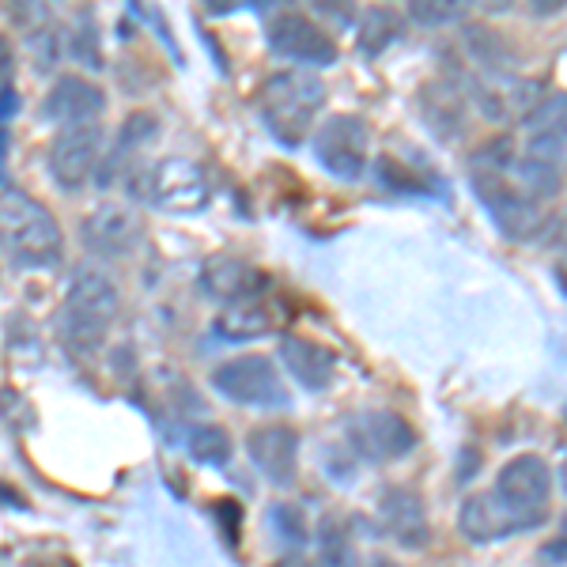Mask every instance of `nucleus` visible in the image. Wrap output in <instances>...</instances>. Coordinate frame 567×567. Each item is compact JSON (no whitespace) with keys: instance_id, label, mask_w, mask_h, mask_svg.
Here are the masks:
<instances>
[{"instance_id":"nucleus-3","label":"nucleus","mask_w":567,"mask_h":567,"mask_svg":"<svg viewBox=\"0 0 567 567\" xmlns=\"http://www.w3.org/2000/svg\"><path fill=\"white\" fill-rule=\"evenodd\" d=\"M117 310H122V296L114 280L95 269H80L61 303V337L72 352L95 355L117 322Z\"/></svg>"},{"instance_id":"nucleus-5","label":"nucleus","mask_w":567,"mask_h":567,"mask_svg":"<svg viewBox=\"0 0 567 567\" xmlns=\"http://www.w3.org/2000/svg\"><path fill=\"white\" fill-rule=\"evenodd\" d=\"M511 171L473 167V194L481 197V205L488 208L492 219H496V227L507 235V239H534V235L545 227L542 200L529 197Z\"/></svg>"},{"instance_id":"nucleus-21","label":"nucleus","mask_w":567,"mask_h":567,"mask_svg":"<svg viewBox=\"0 0 567 567\" xmlns=\"http://www.w3.org/2000/svg\"><path fill=\"white\" fill-rule=\"evenodd\" d=\"M401 31H405V20L393 8H368L360 27H355V45H360L363 58H379L401 39Z\"/></svg>"},{"instance_id":"nucleus-17","label":"nucleus","mask_w":567,"mask_h":567,"mask_svg":"<svg viewBox=\"0 0 567 567\" xmlns=\"http://www.w3.org/2000/svg\"><path fill=\"white\" fill-rule=\"evenodd\" d=\"M200 284H205L208 296H216L219 303H227V307L254 303V299H261L265 291L272 288V280L265 277L261 269H254V265H246V261H235V258L208 261L205 272H200Z\"/></svg>"},{"instance_id":"nucleus-12","label":"nucleus","mask_w":567,"mask_h":567,"mask_svg":"<svg viewBox=\"0 0 567 567\" xmlns=\"http://www.w3.org/2000/svg\"><path fill=\"white\" fill-rule=\"evenodd\" d=\"M141 235H144L141 216L125 205H114V200L91 208L84 224H80V239H84V246L95 258H130L136 246H141Z\"/></svg>"},{"instance_id":"nucleus-18","label":"nucleus","mask_w":567,"mask_h":567,"mask_svg":"<svg viewBox=\"0 0 567 567\" xmlns=\"http://www.w3.org/2000/svg\"><path fill=\"white\" fill-rule=\"evenodd\" d=\"M280 363L303 390H329L337 379V355L310 337H280Z\"/></svg>"},{"instance_id":"nucleus-23","label":"nucleus","mask_w":567,"mask_h":567,"mask_svg":"<svg viewBox=\"0 0 567 567\" xmlns=\"http://www.w3.org/2000/svg\"><path fill=\"white\" fill-rule=\"evenodd\" d=\"M186 451H189V458L200 462V465H227L231 462V454H235V443H231V435H227V427H219V424H197V427H189V435H186Z\"/></svg>"},{"instance_id":"nucleus-25","label":"nucleus","mask_w":567,"mask_h":567,"mask_svg":"<svg viewBox=\"0 0 567 567\" xmlns=\"http://www.w3.org/2000/svg\"><path fill=\"white\" fill-rule=\"evenodd\" d=\"M269 526L277 529V537L284 545L291 548H303L307 545V515L299 503H272L269 507Z\"/></svg>"},{"instance_id":"nucleus-24","label":"nucleus","mask_w":567,"mask_h":567,"mask_svg":"<svg viewBox=\"0 0 567 567\" xmlns=\"http://www.w3.org/2000/svg\"><path fill=\"white\" fill-rule=\"evenodd\" d=\"M318 564L322 567H355V548H352V534L349 526L337 515H326L318 523Z\"/></svg>"},{"instance_id":"nucleus-32","label":"nucleus","mask_w":567,"mask_h":567,"mask_svg":"<svg viewBox=\"0 0 567 567\" xmlns=\"http://www.w3.org/2000/svg\"><path fill=\"white\" fill-rule=\"evenodd\" d=\"M216 515H219V526H224V534H227V542H239V537H235V526H239V518H243V507L235 499H219L216 503Z\"/></svg>"},{"instance_id":"nucleus-22","label":"nucleus","mask_w":567,"mask_h":567,"mask_svg":"<svg viewBox=\"0 0 567 567\" xmlns=\"http://www.w3.org/2000/svg\"><path fill=\"white\" fill-rule=\"evenodd\" d=\"M272 326H277V310H269L261 299H254V303H235L216 318V329L227 341H250V337L269 333Z\"/></svg>"},{"instance_id":"nucleus-14","label":"nucleus","mask_w":567,"mask_h":567,"mask_svg":"<svg viewBox=\"0 0 567 567\" xmlns=\"http://www.w3.org/2000/svg\"><path fill=\"white\" fill-rule=\"evenodd\" d=\"M254 470L272 484H291L299 473V432L291 424H261L246 435Z\"/></svg>"},{"instance_id":"nucleus-31","label":"nucleus","mask_w":567,"mask_h":567,"mask_svg":"<svg viewBox=\"0 0 567 567\" xmlns=\"http://www.w3.org/2000/svg\"><path fill=\"white\" fill-rule=\"evenodd\" d=\"M542 560L545 564H567V518L560 523V529H556V534L542 545Z\"/></svg>"},{"instance_id":"nucleus-1","label":"nucleus","mask_w":567,"mask_h":567,"mask_svg":"<svg viewBox=\"0 0 567 567\" xmlns=\"http://www.w3.org/2000/svg\"><path fill=\"white\" fill-rule=\"evenodd\" d=\"M0 254L16 269H53L65 254V235L50 208L23 189H0Z\"/></svg>"},{"instance_id":"nucleus-36","label":"nucleus","mask_w":567,"mask_h":567,"mask_svg":"<svg viewBox=\"0 0 567 567\" xmlns=\"http://www.w3.org/2000/svg\"><path fill=\"white\" fill-rule=\"evenodd\" d=\"M371 567H398V564H393V560H374Z\"/></svg>"},{"instance_id":"nucleus-11","label":"nucleus","mask_w":567,"mask_h":567,"mask_svg":"<svg viewBox=\"0 0 567 567\" xmlns=\"http://www.w3.org/2000/svg\"><path fill=\"white\" fill-rule=\"evenodd\" d=\"M269 50L296 65H333L337 42L329 39L322 23H315L303 12H280L269 23Z\"/></svg>"},{"instance_id":"nucleus-26","label":"nucleus","mask_w":567,"mask_h":567,"mask_svg":"<svg viewBox=\"0 0 567 567\" xmlns=\"http://www.w3.org/2000/svg\"><path fill=\"white\" fill-rule=\"evenodd\" d=\"M69 53L84 69H103V42H99V27L91 16H80L69 34Z\"/></svg>"},{"instance_id":"nucleus-13","label":"nucleus","mask_w":567,"mask_h":567,"mask_svg":"<svg viewBox=\"0 0 567 567\" xmlns=\"http://www.w3.org/2000/svg\"><path fill=\"white\" fill-rule=\"evenodd\" d=\"M523 159L542 167H564L567 155V95H545L542 106L523 122Z\"/></svg>"},{"instance_id":"nucleus-19","label":"nucleus","mask_w":567,"mask_h":567,"mask_svg":"<svg viewBox=\"0 0 567 567\" xmlns=\"http://www.w3.org/2000/svg\"><path fill=\"white\" fill-rule=\"evenodd\" d=\"M458 529L477 545H492V542H503V537L523 534L515 518H511L507 511L499 507V499L492 496V488L465 496L462 511H458Z\"/></svg>"},{"instance_id":"nucleus-35","label":"nucleus","mask_w":567,"mask_h":567,"mask_svg":"<svg viewBox=\"0 0 567 567\" xmlns=\"http://www.w3.org/2000/svg\"><path fill=\"white\" fill-rule=\"evenodd\" d=\"M560 484H564V492H567V454H564V462H560Z\"/></svg>"},{"instance_id":"nucleus-9","label":"nucleus","mask_w":567,"mask_h":567,"mask_svg":"<svg viewBox=\"0 0 567 567\" xmlns=\"http://www.w3.org/2000/svg\"><path fill=\"white\" fill-rule=\"evenodd\" d=\"M371 133L368 122L355 114H333L322 130L315 133V155L333 178H360L368 167Z\"/></svg>"},{"instance_id":"nucleus-10","label":"nucleus","mask_w":567,"mask_h":567,"mask_svg":"<svg viewBox=\"0 0 567 567\" xmlns=\"http://www.w3.org/2000/svg\"><path fill=\"white\" fill-rule=\"evenodd\" d=\"M349 443L368 462H398L416 446V432L405 416L390 413V409H368V413L352 416Z\"/></svg>"},{"instance_id":"nucleus-6","label":"nucleus","mask_w":567,"mask_h":567,"mask_svg":"<svg viewBox=\"0 0 567 567\" xmlns=\"http://www.w3.org/2000/svg\"><path fill=\"white\" fill-rule=\"evenodd\" d=\"M133 194L163 213H197L208 205V178L197 163L171 155V159L148 163L133 178Z\"/></svg>"},{"instance_id":"nucleus-20","label":"nucleus","mask_w":567,"mask_h":567,"mask_svg":"<svg viewBox=\"0 0 567 567\" xmlns=\"http://www.w3.org/2000/svg\"><path fill=\"white\" fill-rule=\"evenodd\" d=\"M420 114L439 141H454L465 130V95L451 80H432L420 87Z\"/></svg>"},{"instance_id":"nucleus-30","label":"nucleus","mask_w":567,"mask_h":567,"mask_svg":"<svg viewBox=\"0 0 567 567\" xmlns=\"http://www.w3.org/2000/svg\"><path fill=\"white\" fill-rule=\"evenodd\" d=\"M16 110V95L12 87L0 91V178H4V163H8V117Z\"/></svg>"},{"instance_id":"nucleus-7","label":"nucleus","mask_w":567,"mask_h":567,"mask_svg":"<svg viewBox=\"0 0 567 567\" xmlns=\"http://www.w3.org/2000/svg\"><path fill=\"white\" fill-rule=\"evenodd\" d=\"M103 159H106L103 125L87 122V125H65V130L53 136L45 167H50V178L58 182L61 189L76 194V189H84L87 182L103 171Z\"/></svg>"},{"instance_id":"nucleus-34","label":"nucleus","mask_w":567,"mask_h":567,"mask_svg":"<svg viewBox=\"0 0 567 567\" xmlns=\"http://www.w3.org/2000/svg\"><path fill=\"white\" fill-rule=\"evenodd\" d=\"M272 567H322L318 560H307V556H299V553H291V556H284L280 564H272Z\"/></svg>"},{"instance_id":"nucleus-15","label":"nucleus","mask_w":567,"mask_h":567,"mask_svg":"<svg viewBox=\"0 0 567 567\" xmlns=\"http://www.w3.org/2000/svg\"><path fill=\"white\" fill-rule=\"evenodd\" d=\"M379 523L386 529L390 542H398L409 553H420L432 537V526H427V507L424 499L416 496L413 488H401V484H390L379 496Z\"/></svg>"},{"instance_id":"nucleus-33","label":"nucleus","mask_w":567,"mask_h":567,"mask_svg":"<svg viewBox=\"0 0 567 567\" xmlns=\"http://www.w3.org/2000/svg\"><path fill=\"white\" fill-rule=\"evenodd\" d=\"M12 76H16V53H12V45H8V39H0V91H8Z\"/></svg>"},{"instance_id":"nucleus-2","label":"nucleus","mask_w":567,"mask_h":567,"mask_svg":"<svg viewBox=\"0 0 567 567\" xmlns=\"http://www.w3.org/2000/svg\"><path fill=\"white\" fill-rule=\"evenodd\" d=\"M261 122L288 148H299L326 106V80L310 69H284L261 84Z\"/></svg>"},{"instance_id":"nucleus-16","label":"nucleus","mask_w":567,"mask_h":567,"mask_svg":"<svg viewBox=\"0 0 567 567\" xmlns=\"http://www.w3.org/2000/svg\"><path fill=\"white\" fill-rule=\"evenodd\" d=\"M103 110H106V91L84 76H58L42 103V114L50 117V122H58L61 130H65V125L99 122Z\"/></svg>"},{"instance_id":"nucleus-28","label":"nucleus","mask_w":567,"mask_h":567,"mask_svg":"<svg viewBox=\"0 0 567 567\" xmlns=\"http://www.w3.org/2000/svg\"><path fill=\"white\" fill-rule=\"evenodd\" d=\"M27 45H31V53H34V65H39L42 72L58 65V58H61V34L53 31L50 23L31 27V31H27Z\"/></svg>"},{"instance_id":"nucleus-4","label":"nucleus","mask_w":567,"mask_h":567,"mask_svg":"<svg viewBox=\"0 0 567 567\" xmlns=\"http://www.w3.org/2000/svg\"><path fill=\"white\" fill-rule=\"evenodd\" d=\"M492 496L499 507L518 523L523 534L537 529L548 518V503H553V470L537 454H518V458L503 462L492 484Z\"/></svg>"},{"instance_id":"nucleus-27","label":"nucleus","mask_w":567,"mask_h":567,"mask_svg":"<svg viewBox=\"0 0 567 567\" xmlns=\"http://www.w3.org/2000/svg\"><path fill=\"white\" fill-rule=\"evenodd\" d=\"M465 45H470V53L477 58V65L488 69L492 76H499V72L507 69V45L499 42L496 31H481V27H470V31H465Z\"/></svg>"},{"instance_id":"nucleus-8","label":"nucleus","mask_w":567,"mask_h":567,"mask_svg":"<svg viewBox=\"0 0 567 567\" xmlns=\"http://www.w3.org/2000/svg\"><path fill=\"white\" fill-rule=\"evenodd\" d=\"M213 386L224 393L235 405H254V409H284L288 405V386H284L280 371L272 368L269 355H235V360L219 363L213 371Z\"/></svg>"},{"instance_id":"nucleus-29","label":"nucleus","mask_w":567,"mask_h":567,"mask_svg":"<svg viewBox=\"0 0 567 567\" xmlns=\"http://www.w3.org/2000/svg\"><path fill=\"white\" fill-rule=\"evenodd\" d=\"M409 20L420 23V27H454L465 20V8L462 4H409Z\"/></svg>"}]
</instances>
